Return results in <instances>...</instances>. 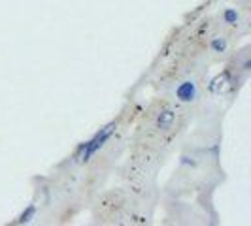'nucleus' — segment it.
Masks as SVG:
<instances>
[{"label": "nucleus", "mask_w": 251, "mask_h": 226, "mask_svg": "<svg viewBox=\"0 0 251 226\" xmlns=\"http://www.w3.org/2000/svg\"><path fill=\"white\" fill-rule=\"evenodd\" d=\"M172 123H174V113L170 112V110H166V112H163L159 117H157V126H159L161 130L170 128V126H172Z\"/></svg>", "instance_id": "7ed1b4c3"}, {"label": "nucleus", "mask_w": 251, "mask_h": 226, "mask_svg": "<svg viewBox=\"0 0 251 226\" xmlns=\"http://www.w3.org/2000/svg\"><path fill=\"white\" fill-rule=\"evenodd\" d=\"M113 130H115V123L100 128V132H99L95 138L89 139L87 143H83V145L79 147L77 155H75V160H77V162H89V160L106 145V141H108L110 136L113 134Z\"/></svg>", "instance_id": "f257e3e1"}, {"label": "nucleus", "mask_w": 251, "mask_h": 226, "mask_svg": "<svg viewBox=\"0 0 251 226\" xmlns=\"http://www.w3.org/2000/svg\"><path fill=\"white\" fill-rule=\"evenodd\" d=\"M212 49L217 51V53H221V51L226 49V42L223 38H215L214 42H212Z\"/></svg>", "instance_id": "39448f33"}, {"label": "nucleus", "mask_w": 251, "mask_h": 226, "mask_svg": "<svg viewBox=\"0 0 251 226\" xmlns=\"http://www.w3.org/2000/svg\"><path fill=\"white\" fill-rule=\"evenodd\" d=\"M176 96L181 102H191L197 98V85L193 81H183L179 87L176 89Z\"/></svg>", "instance_id": "f03ea898"}, {"label": "nucleus", "mask_w": 251, "mask_h": 226, "mask_svg": "<svg viewBox=\"0 0 251 226\" xmlns=\"http://www.w3.org/2000/svg\"><path fill=\"white\" fill-rule=\"evenodd\" d=\"M225 21H226V23H236V21H238V13L234 12V10H226V12H225Z\"/></svg>", "instance_id": "423d86ee"}, {"label": "nucleus", "mask_w": 251, "mask_h": 226, "mask_svg": "<svg viewBox=\"0 0 251 226\" xmlns=\"http://www.w3.org/2000/svg\"><path fill=\"white\" fill-rule=\"evenodd\" d=\"M226 83H228V74L217 75L214 81L210 83V90H212L214 94H219V92H221V90L226 87Z\"/></svg>", "instance_id": "20e7f679"}, {"label": "nucleus", "mask_w": 251, "mask_h": 226, "mask_svg": "<svg viewBox=\"0 0 251 226\" xmlns=\"http://www.w3.org/2000/svg\"><path fill=\"white\" fill-rule=\"evenodd\" d=\"M32 215H34V205H30V207H28V209H26L25 213L21 215V219H19V223H28V221H30V217H32Z\"/></svg>", "instance_id": "0eeeda50"}]
</instances>
